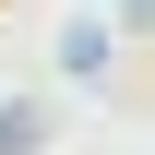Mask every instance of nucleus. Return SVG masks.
I'll return each instance as SVG.
<instances>
[{"instance_id":"2","label":"nucleus","mask_w":155,"mask_h":155,"mask_svg":"<svg viewBox=\"0 0 155 155\" xmlns=\"http://www.w3.org/2000/svg\"><path fill=\"white\" fill-rule=\"evenodd\" d=\"M60 72H107V24H72L60 36Z\"/></svg>"},{"instance_id":"1","label":"nucleus","mask_w":155,"mask_h":155,"mask_svg":"<svg viewBox=\"0 0 155 155\" xmlns=\"http://www.w3.org/2000/svg\"><path fill=\"white\" fill-rule=\"evenodd\" d=\"M48 143V96H0V155H36Z\"/></svg>"}]
</instances>
